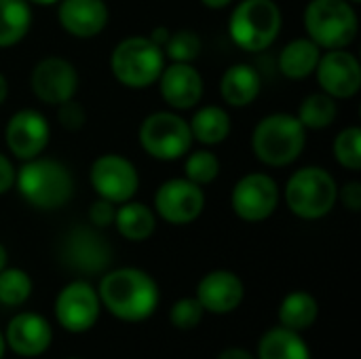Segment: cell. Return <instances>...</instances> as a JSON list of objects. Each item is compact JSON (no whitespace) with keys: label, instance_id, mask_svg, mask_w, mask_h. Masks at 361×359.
Here are the masks:
<instances>
[{"label":"cell","instance_id":"cell-1","mask_svg":"<svg viewBox=\"0 0 361 359\" xmlns=\"http://www.w3.org/2000/svg\"><path fill=\"white\" fill-rule=\"evenodd\" d=\"M97 296L116 320L137 324L157 311L161 292L157 281L146 271L125 267L102 277Z\"/></svg>","mask_w":361,"mask_h":359},{"label":"cell","instance_id":"cell-2","mask_svg":"<svg viewBox=\"0 0 361 359\" xmlns=\"http://www.w3.org/2000/svg\"><path fill=\"white\" fill-rule=\"evenodd\" d=\"M19 195L36 209H59L74 195V180L70 169L53 159H30L15 171Z\"/></svg>","mask_w":361,"mask_h":359},{"label":"cell","instance_id":"cell-3","mask_svg":"<svg viewBox=\"0 0 361 359\" xmlns=\"http://www.w3.org/2000/svg\"><path fill=\"white\" fill-rule=\"evenodd\" d=\"M307 144V129L298 116L279 112L262 118L252 135V148L258 161L271 167L294 163Z\"/></svg>","mask_w":361,"mask_h":359},{"label":"cell","instance_id":"cell-4","mask_svg":"<svg viewBox=\"0 0 361 359\" xmlns=\"http://www.w3.org/2000/svg\"><path fill=\"white\" fill-rule=\"evenodd\" d=\"M305 30L319 49L332 51L355 40L360 21L349 0H311L305 8Z\"/></svg>","mask_w":361,"mask_h":359},{"label":"cell","instance_id":"cell-5","mask_svg":"<svg viewBox=\"0 0 361 359\" xmlns=\"http://www.w3.org/2000/svg\"><path fill=\"white\" fill-rule=\"evenodd\" d=\"M110 66L121 85L129 89H146L159 80L165 68V53L148 36H129L112 51Z\"/></svg>","mask_w":361,"mask_h":359},{"label":"cell","instance_id":"cell-6","mask_svg":"<svg viewBox=\"0 0 361 359\" xmlns=\"http://www.w3.org/2000/svg\"><path fill=\"white\" fill-rule=\"evenodd\" d=\"M228 32L239 49L264 51L281 32V11L273 0H243L231 15Z\"/></svg>","mask_w":361,"mask_h":359},{"label":"cell","instance_id":"cell-7","mask_svg":"<svg viewBox=\"0 0 361 359\" xmlns=\"http://www.w3.org/2000/svg\"><path fill=\"white\" fill-rule=\"evenodd\" d=\"M338 199L334 178L322 167L298 169L286 186V203L292 214L302 220H319L328 216Z\"/></svg>","mask_w":361,"mask_h":359},{"label":"cell","instance_id":"cell-8","mask_svg":"<svg viewBox=\"0 0 361 359\" xmlns=\"http://www.w3.org/2000/svg\"><path fill=\"white\" fill-rule=\"evenodd\" d=\"M140 144L152 159L176 161L190 150V125L173 112H152L140 127Z\"/></svg>","mask_w":361,"mask_h":359},{"label":"cell","instance_id":"cell-9","mask_svg":"<svg viewBox=\"0 0 361 359\" xmlns=\"http://www.w3.org/2000/svg\"><path fill=\"white\" fill-rule=\"evenodd\" d=\"M102 311L97 290L87 281L68 284L55 298V317L68 332L80 334L95 326Z\"/></svg>","mask_w":361,"mask_h":359},{"label":"cell","instance_id":"cell-10","mask_svg":"<svg viewBox=\"0 0 361 359\" xmlns=\"http://www.w3.org/2000/svg\"><path fill=\"white\" fill-rule=\"evenodd\" d=\"M231 203L241 220L262 222L271 218L279 205L277 182L267 174H247L235 184Z\"/></svg>","mask_w":361,"mask_h":359},{"label":"cell","instance_id":"cell-11","mask_svg":"<svg viewBox=\"0 0 361 359\" xmlns=\"http://www.w3.org/2000/svg\"><path fill=\"white\" fill-rule=\"evenodd\" d=\"M89 178L95 193L110 203H127L140 186L133 163L118 154H102L95 159Z\"/></svg>","mask_w":361,"mask_h":359},{"label":"cell","instance_id":"cell-12","mask_svg":"<svg viewBox=\"0 0 361 359\" xmlns=\"http://www.w3.org/2000/svg\"><path fill=\"white\" fill-rule=\"evenodd\" d=\"M154 207L169 224H190L201 216L205 207V195L199 184L186 178H176L167 180L157 190Z\"/></svg>","mask_w":361,"mask_h":359},{"label":"cell","instance_id":"cell-13","mask_svg":"<svg viewBox=\"0 0 361 359\" xmlns=\"http://www.w3.org/2000/svg\"><path fill=\"white\" fill-rule=\"evenodd\" d=\"M61 254L63 262L82 275H97L106 271V267L112 260V252L106 239L89 226L72 229L66 235Z\"/></svg>","mask_w":361,"mask_h":359},{"label":"cell","instance_id":"cell-14","mask_svg":"<svg viewBox=\"0 0 361 359\" xmlns=\"http://www.w3.org/2000/svg\"><path fill=\"white\" fill-rule=\"evenodd\" d=\"M319 87L334 99L353 97L361 87V66L357 57L345 49H332L317 61Z\"/></svg>","mask_w":361,"mask_h":359},{"label":"cell","instance_id":"cell-15","mask_svg":"<svg viewBox=\"0 0 361 359\" xmlns=\"http://www.w3.org/2000/svg\"><path fill=\"white\" fill-rule=\"evenodd\" d=\"M78 89V72L63 57H47L36 63L32 72L34 95L51 106H59L74 97Z\"/></svg>","mask_w":361,"mask_h":359},{"label":"cell","instance_id":"cell-16","mask_svg":"<svg viewBox=\"0 0 361 359\" xmlns=\"http://www.w3.org/2000/svg\"><path fill=\"white\" fill-rule=\"evenodd\" d=\"M49 135H51L49 123L36 110L15 112L4 129L8 150L21 161L36 159L49 144Z\"/></svg>","mask_w":361,"mask_h":359},{"label":"cell","instance_id":"cell-17","mask_svg":"<svg viewBox=\"0 0 361 359\" xmlns=\"http://www.w3.org/2000/svg\"><path fill=\"white\" fill-rule=\"evenodd\" d=\"M4 341L13 353L21 358H36L51 347L53 328L38 313H19L8 322Z\"/></svg>","mask_w":361,"mask_h":359},{"label":"cell","instance_id":"cell-18","mask_svg":"<svg viewBox=\"0 0 361 359\" xmlns=\"http://www.w3.org/2000/svg\"><path fill=\"white\" fill-rule=\"evenodd\" d=\"M245 296L243 281L233 271H212L197 286V300L216 315L233 313Z\"/></svg>","mask_w":361,"mask_h":359},{"label":"cell","instance_id":"cell-19","mask_svg":"<svg viewBox=\"0 0 361 359\" xmlns=\"http://www.w3.org/2000/svg\"><path fill=\"white\" fill-rule=\"evenodd\" d=\"M159 80L163 99L176 110H188L203 97V78L190 63L173 61L169 68H163Z\"/></svg>","mask_w":361,"mask_h":359},{"label":"cell","instance_id":"cell-20","mask_svg":"<svg viewBox=\"0 0 361 359\" xmlns=\"http://www.w3.org/2000/svg\"><path fill=\"white\" fill-rule=\"evenodd\" d=\"M57 17L68 34L93 38L108 25L110 13L104 0H59Z\"/></svg>","mask_w":361,"mask_h":359},{"label":"cell","instance_id":"cell-21","mask_svg":"<svg viewBox=\"0 0 361 359\" xmlns=\"http://www.w3.org/2000/svg\"><path fill=\"white\" fill-rule=\"evenodd\" d=\"M260 85H262L260 83V74L256 72L254 66H250V63H235V66H231L222 74L220 95L233 108L250 106L258 97Z\"/></svg>","mask_w":361,"mask_h":359},{"label":"cell","instance_id":"cell-22","mask_svg":"<svg viewBox=\"0 0 361 359\" xmlns=\"http://www.w3.org/2000/svg\"><path fill=\"white\" fill-rule=\"evenodd\" d=\"M322 49L311 38H296L288 42L279 53V70L292 80L307 78L315 72Z\"/></svg>","mask_w":361,"mask_h":359},{"label":"cell","instance_id":"cell-23","mask_svg":"<svg viewBox=\"0 0 361 359\" xmlns=\"http://www.w3.org/2000/svg\"><path fill=\"white\" fill-rule=\"evenodd\" d=\"M258 359H311V351L300 332L279 326L271 328L260 339Z\"/></svg>","mask_w":361,"mask_h":359},{"label":"cell","instance_id":"cell-24","mask_svg":"<svg viewBox=\"0 0 361 359\" xmlns=\"http://www.w3.org/2000/svg\"><path fill=\"white\" fill-rule=\"evenodd\" d=\"M114 224L118 233L129 241H146L157 226L154 212L144 203H123L116 209Z\"/></svg>","mask_w":361,"mask_h":359},{"label":"cell","instance_id":"cell-25","mask_svg":"<svg viewBox=\"0 0 361 359\" xmlns=\"http://www.w3.org/2000/svg\"><path fill=\"white\" fill-rule=\"evenodd\" d=\"M319 315L317 300L309 292H292L279 305V322L283 328L302 332L315 324Z\"/></svg>","mask_w":361,"mask_h":359},{"label":"cell","instance_id":"cell-26","mask_svg":"<svg viewBox=\"0 0 361 359\" xmlns=\"http://www.w3.org/2000/svg\"><path fill=\"white\" fill-rule=\"evenodd\" d=\"M188 125H190L192 138L199 140L201 144H207V146L224 142L231 133V116L220 106L201 108L192 116V123H188Z\"/></svg>","mask_w":361,"mask_h":359},{"label":"cell","instance_id":"cell-27","mask_svg":"<svg viewBox=\"0 0 361 359\" xmlns=\"http://www.w3.org/2000/svg\"><path fill=\"white\" fill-rule=\"evenodd\" d=\"M32 23L27 0H0V47H13L25 38Z\"/></svg>","mask_w":361,"mask_h":359},{"label":"cell","instance_id":"cell-28","mask_svg":"<svg viewBox=\"0 0 361 359\" xmlns=\"http://www.w3.org/2000/svg\"><path fill=\"white\" fill-rule=\"evenodd\" d=\"M336 114L338 108L334 97H330L328 93H313L302 102L298 121L305 125V129H324L336 121Z\"/></svg>","mask_w":361,"mask_h":359},{"label":"cell","instance_id":"cell-29","mask_svg":"<svg viewBox=\"0 0 361 359\" xmlns=\"http://www.w3.org/2000/svg\"><path fill=\"white\" fill-rule=\"evenodd\" d=\"M32 294V279L21 269L0 271V303L6 307H21Z\"/></svg>","mask_w":361,"mask_h":359},{"label":"cell","instance_id":"cell-30","mask_svg":"<svg viewBox=\"0 0 361 359\" xmlns=\"http://www.w3.org/2000/svg\"><path fill=\"white\" fill-rule=\"evenodd\" d=\"M334 154L336 161L351 169L360 171L361 169V129L360 127H347L338 133L334 140Z\"/></svg>","mask_w":361,"mask_h":359},{"label":"cell","instance_id":"cell-31","mask_svg":"<svg viewBox=\"0 0 361 359\" xmlns=\"http://www.w3.org/2000/svg\"><path fill=\"white\" fill-rule=\"evenodd\" d=\"M171 61L178 63H190L201 53V38L190 30H180L176 34H169L163 51Z\"/></svg>","mask_w":361,"mask_h":359},{"label":"cell","instance_id":"cell-32","mask_svg":"<svg viewBox=\"0 0 361 359\" xmlns=\"http://www.w3.org/2000/svg\"><path fill=\"white\" fill-rule=\"evenodd\" d=\"M184 169H186V180L203 186V184H209L218 178L220 161L216 154H212L207 150H197V152L188 154Z\"/></svg>","mask_w":361,"mask_h":359},{"label":"cell","instance_id":"cell-33","mask_svg":"<svg viewBox=\"0 0 361 359\" xmlns=\"http://www.w3.org/2000/svg\"><path fill=\"white\" fill-rule=\"evenodd\" d=\"M203 315H205V309L201 307V303L197 300V296H195V298H182V300H178V303L171 307V311H169V322H171V326H176L178 330L186 332V330L197 328V326L201 324Z\"/></svg>","mask_w":361,"mask_h":359},{"label":"cell","instance_id":"cell-34","mask_svg":"<svg viewBox=\"0 0 361 359\" xmlns=\"http://www.w3.org/2000/svg\"><path fill=\"white\" fill-rule=\"evenodd\" d=\"M57 118H59V125L68 131H76L85 125V108L72 99L68 102H61L59 108H57Z\"/></svg>","mask_w":361,"mask_h":359},{"label":"cell","instance_id":"cell-35","mask_svg":"<svg viewBox=\"0 0 361 359\" xmlns=\"http://www.w3.org/2000/svg\"><path fill=\"white\" fill-rule=\"evenodd\" d=\"M114 216H116L114 203H110L102 197L89 207V220L95 229H106V226L114 224Z\"/></svg>","mask_w":361,"mask_h":359},{"label":"cell","instance_id":"cell-36","mask_svg":"<svg viewBox=\"0 0 361 359\" xmlns=\"http://www.w3.org/2000/svg\"><path fill=\"white\" fill-rule=\"evenodd\" d=\"M343 203L351 209V212H360L361 209V184L360 182H349L343 188Z\"/></svg>","mask_w":361,"mask_h":359},{"label":"cell","instance_id":"cell-37","mask_svg":"<svg viewBox=\"0 0 361 359\" xmlns=\"http://www.w3.org/2000/svg\"><path fill=\"white\" fill-rule=\"evenodd\" d=\"M13 184H15V169L11 161L0 152V195L8 193Z\"/></svg>","mask_w":361,"mask_h":359},{"label":"cell","instance_id":"cell-38","mask_svg":"<svg viewBox=\"0 0 361 359\" xmlns=\"http://www.w3.org/2000/svg\"><path fill=\"white\" fill-rule=\"evenodd\" d=\"M218 359H256L250 351L241 349V347H231V349H224Z\"/></svg>","mask_w":361,"mask_h":359},{"label":"cell","instance_id":"cell-39","mask_svg":"<svg viewBox=\"0 0 361 359\" xmlns=\"http://www.w3.org/2000/svg\"><path fill=\"white\" fill-rule=\"evenodd\" d=\"M169 34H171V32H169L167 28H157V30H152L150 40H152V42H157V44L163 49V47H165V42H167V38H169Z\"/></svg>","mask_w":361,"mask_h":359},{"label":"cell","instance_id":"cell-40","mask_svg":"<svg viewBox=\"0 0 361 359\" xmlns=\"http://www.w3.org/2000/svg\"><path fill=\"white\" fill-rule=\"evenodd\" d=\"M205 6H209V8H224V6H228L233 0H201Z\"/></svg>","mask_w":361,"mask_h":359},{"label":"cell","instance_id":"cell-41","mask_svg":"<svg viewBox=\"0 0 361 359\" xmlns=\"http://www.w3.org/2000/svg\"><path fill=\"white\" fill-rule=\"evenodd\" d=\"M6 95H8V83H6V78L0 74V104L6 99Z\"/></svg>","mask_w":361,"mask_h":359},{"label":"cell","instance_id":"cell-42","mask_svg":"<svg viewBox=\"0 0 361 359\" xmlns=\"http://www.w3.org/2000/svg\"><path fill=\"white\" fill-rule=\"evenodd\" d=\"M6 262H8V254H6V248L0 243V271L6 267Z\"/></svg>","mask_w":361,"mask_h":359},{"label":"cell","instance_id":"cell-43","mask_svg":"<svg viewBox=\"0 0 361 359\" xmlns=\"http://www.w3.org/2000/svg\"><path fill=\"white\" fill-rule=\"evenodd\" d=\"M27 2L40 4V6H51V4H55V2H59V0H27Z\"/></svg>","mask_w":361,"mask_h":359},{"label":"cell","instance_id":"cell-44","mask_svg":"<svg viewBox=\"0 0 361 359\" xmlns=\"http://www.w3.org/2000/svg\"><path fill=\"white\" fill-rule=\"evenodd\" d=\"M4 351H6V341H4V334L0 332V359L4 358Z\"/></svg>","mask_w":361,"mask_h":359},{"label":"cell","instance_id":"cell-45","mask_svg":"<svg viewBox=\"0 0 361 359\" xmlns=\"http://www.w3.org/2000/svg\"><path fill=\"white\" fill-rule=\"evenodd\" d=\"M349 2H361V0H349Z\"/></svg>","mask_w":361,"mask_h":359},{"label":"cell","instance_id":"cell-46","mask_svg":"<svg viewBox=\"0 0 361 359\" xmlns=\"http://www.w3.org/2000/svg\"><path fill=\"white\" fill-rule=\"evenodd\" d=\"M70 359H78V358H70Z\"/></svg>","mask_w":361,"mask_h":359}]
</instances>
